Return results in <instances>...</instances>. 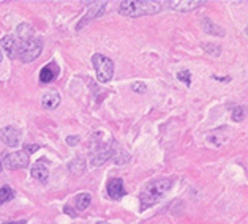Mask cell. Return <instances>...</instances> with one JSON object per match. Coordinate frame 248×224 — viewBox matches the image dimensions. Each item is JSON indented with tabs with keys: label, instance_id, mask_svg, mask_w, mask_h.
I'll use <instances>...</instances> for the list:
<instances>
[{
	"label": "cell",
	"instance_id": "1",
	"mask_svg": "<svg viewBox=\"0 0 248 224\" xmlns=\"http://www.w3.org/2000/svg\"><path fill=\"white\" fill-rule=\"evenodd\" d=\"M172 180L171 179H156L149 181L144 186V190L139 194V201H141V210H146L149 207H152L160 199L165 197L166 193L171 190Z\"/></svg>",
	"mask_w": 248,
	"mask_h": 224
},
{
	"label": "cell",
	"instance_id": "2",
	"mask_svg": "<svg viewBox=\"0 0 248 224\" xmlns=\"http://www.w3.org/2000/svg\"><path fill=\"white\" fill-rule=\"evenodd\" d=\"M161 10V2L156 0H126L119 5V13L126 17L156 15Z\"/></svg>",
	"mask_w": 248,
	"mask_h": 224
},
{
	"label": "cell",
	"instance_id": "3",
	"mask_svg": "<svg viewBox=\"0 0 248 224\" xmlns=\"http://www.w3.org/2000/svg\"><path fill=\"white\" fill-rule=\"evenodd\" d=\"M41 51H43V40L38 38V36H32L26 41H21L17 57L22 63H30L35 59H38Z\"/></svg>",
	"mask_w": 248,
	"mask_h": 224
},
{
	"label": "cell",
	"instance_id": "4",
	"mask_svg": "<svg viewBox=\"0 0 248 224\" xmlns=\"http://www.w3.org/2000/svg\"><path fill=\"white\" fill-rule=\"evenodd\" d=\"M92 63L96 73V79L100 82H109L114 76V62L101 54H95L92 57Z\"/></svg>",
	"mask_w": 248,
	"mask_h": 224
},
{
	"label": "cell",
	"instance_id": "5",
	"mask_svg": "<svg viewBox=\"0 0 248 224\" xmlns=\"http://www.w3.org/2000/svg\"><path fill=\"white\" fill-rule=\"evenodd\" d=\"M0 163L7 169H24L29 166V156L26 152H13L5 155Z\"/></svg>",
	"mask_w": 248,
	"mask_h": 224
},
{
	"label": "cell",
	"instance_id": "6",
	"mask_svg": "<svg viewBox=\"0 0 248 224\" xmlns=\"http://www.w3.org/2000/svg\"><path fill=\"white\" fill-rule=\"evenodd\" d=\"M33 179H37L41 183H46L49 180V163L46 160H38L35 164L32 166V171H30Z\"/></svg>",
	"mask_w": 248,
	"mask_h": 224
},
{
	"label": "cell",
	"instance_id": "7",
	"mask_svg": "<svg viewBox=\"0 0 248 224\" xmlns=\"http://www.w3.org/2000/svg\"><path fill=\"white\" fill-rule=\"evenodd\" d=\"M19 45H21V41L17 40L15 35H7V36H3V38L0 40V49H3L11 59L17 57Z\"/></svg>",
	"mask_w": 248,
	"mask_h": 224
},
{
	"label": "cell",
	"instance_id": "8",
	"mask_svg": "<svg viewBox=\"0 0 248 224\" xmlns=\"http://www.w3.org/2000/svg\"><path fill=\"white\" fill-rule=\"evenodd\" d=\"M0 139L7 145H10V147H16L21 142V133L15 126H3L0 130Z\"/></svg>",
	"mask_w": 248,
	"mask_h": 224
},
{
	"label": "cell",
	"instance_id": "9",
	"mask_svg": "<svg viewBox=\"0 0 248 224\" xmlns=\"http://www.w3.org/2000/svg\"><path fill=\"white\" fill-rule=\"evenodd\" d=\"M204 2L202 0H174V2H166V5L171 10H177V11H191L201 7Z\"/></svg>",
	"mask_w": 248,
	"mask_h": 224
},
{
	"label": "cell",
	"instance_id": "10",
	"mask_svg": "<svg viewBox=\"0 0 248 224\" xmlns=\"http://www.w3.org/2000/svg\"><path fill=\"white\" fill-rule=\"evenodd\" d=\"M108 194L112 199H122L125 196L124 180L122 179H112L108 181Z\"/></svg>",
	"mask_w": 248,
	"mask_h": 224
},
{
	"label": "cell",
	"instance_id": "11",
	"mask_svg": "<svg viewBox=\"0 0 248 224\" xmlns=\"http://www.w3.org/2000/svg\"><path fill=\"white\" fill-rule=\"evenodd\" d=\"M112 156V149L111 145L105 144L103 147L96 149V152H93V158H92V166H100L103 164L106 160H109Z\"/></svg>",
	"mask_w": 248,
	"mask_h": 224
},
{
	"label": "cell",
	"instance_id": "12",
	"mask_svg": "<svg viewBox=\"0 0 248 224\" xmlns=\"http://www.w3.org/2000/svg\"><path fill=\"white\" fill-rule=\"evenodd\" d=\"M60 101H62V98H60L59 92H56V90H49V92H46L43 95V98H41V106L47 109V111H52V109H56L60 105Z\"/></svg>",
	"mask_w": 248,
	"mask_h": 224
},
{
	"label": "cell",
	"instance_id": "13",
	"mask_svg": "<svg viewBox=\"0 0 248 224\" xmlns=\"http://www.w3.org/2000/svg\"><path fill=\"white\" fill-rule=\"evenodd\" d=\"M59 75V66L51 62L49 65H46L41 68L40 71V82H43V84H47V82H51L56 79V76Z\"/></svg>",
	"mask_w": 248,
	"mask_h": 224
},
{
	"label": "cell",
	"instance_id": "14",
	"mask_svg": "<svg viewBox=\"0 0 248 224\" xmlns=\"http://www.w3.org/2000/svg\"><path fill=\"white\" fill-rule=\"evenodd\" d=\"M105 7H106V3H105V2H101V3H96V5H93V7L89 10V13H87V15L84 16L82 19H81V22L78 24V29H81L82 26H86V24H87L89 21L95 19V17L101 16V15H103V11H105Z\"/></svg>",
	"mask_w": 248,
	"mask_h": 224
},
{
	"label": "cell",
	"instance_id": "15",
	"mask_svg": "<svg viewBox=\"0 0 248 224\" xmlns=\"http://www.w3.org/2000/svg\"><path fill=\"white\" fill-rule=\"evenodd\" d=\"M17 36L16 38L19 41H26L29 38H32L35 36V32H33V27L30 26V24H21V26H17Z\"/></svg>",
	"mask_w": 248,
	"mask_h": 224
},
{
	"label": "cell",
	"instance_id": "16",
	"mask_svg": "<svg viewBox=\"0 0 248 224\" xmlns=\"http://www.w3.org/2000/svg\"><path fill=\"white\" fill-rule=\"evenodd\" d=\"M90 202H92V196L89 193H81V194L76 196V209L78 210H86Z\"/></svg>",
	"mask_w": 248,
	"mask_h": 224
},
{
	"label": "cell",
	"instance_id": "17",
	"mask_svg": "<svg viewBox=\"0 0 248 224\" xmlns=\"http://www.w3.org/2000/svg\"><path fill=\"white\" fill-rule=\"evenodd\" d=\"M13 197H15V191L11 190L8 185H3L2 188H0V205L7 204Z\"/></svg>",
	"mask_w": 248,
	"mask_h": 224
},
{
	"label": "cell",
	"instance_id": "18",
	"mask_svg": "<svg viewBox=\"0 0 248 224\" xmlns=\"http://www.w3.org/2000/svg\"><path fill=\"white\" fill-rule=\"evenodd\" d=\"M202 27H204V30H205L207 33H214V35L221 36L218 32H217V30H221V29H220V27H215V26H214V22H212V21L209 19V17H205V19L202 21Z\"/></svg>",
	"mask_w": 248,
	"mask_h": 224
},
{
	"label": "cell",
	"instance_id": "19",
	"mask_svg": "<svg viewBox=\"0 0 248 224\" xmlns=\"http://www.w3.org/2000/svg\"><path fill=\"white\" fill-rule=\"evenodd\" d=\"M177 79H179V81H182L184 84H186V86H190V84H191V75H190V71H188V70L179 71V73H177Z\"/></svg>",
	"mask_w": 248,
	"mask_h": 224
},
{
	"label": "cell",
	"instance_id": "20",
	"mask_svg": "<svg viewBox=\"0 0 248 224\" xmlns=\"http://www.w3.org/2000/svg\"><path fill=\"white\" fill-rule=\"evenodd\" d=\"M242 119H244V107L234 106L232 107V120L234 122H242Z\"/></svg>",
	"mask_w": 248,
	"mask_h": 224
},
{
	"label": "cell",
	"instance_id": "21",
	"mask_svg": "<svg viewBox=\"0 0 248 224\" xmlns=\"http://www.w3.org/2000/svg\"><path fill=\"white\" fill-rule=\"evenodd\" d=\"M131 89H133V92L135 93H146V90H147V86L144 82H141V81H138V82H135L131 86Z\"/></svg>",
	"mask_w": 248,
	"mask_h": 224
},
{
	"label": "cell",
	"instance_id": "22",
	"mask_svg": "<svg viewBox=\"0 0 248 224\" xmlns=\"http://www.w3.org/2000/svg\"><path fill=\"white\" fill-rule=\"evenodd\" d=\"M204 47V49L205 51H207V52H212V54H214V56H220V47L218 46H209V45H204L202 46Z\"/></svg>",
	"mask_w": 248,
	"mask_h": 224
},
{
	"label": "cell",
	"instance_id": "23",
	"mask_svg": "<svg viewBox=\"0 0 248 224\" xmlns=\"http://www.w3.org/2000/svg\"><path fill=\"white\" fill-rule=\"evenodd\" d=\"M81 141V137L79 136H68L66 137V144L68 145H78Z\"/></svg>",
	"mask_w": 248,
	"mask_h": 224
},
{
	"label": "cell",
	"instance_id": "24",
	"mask_svg": "<svg viewBox=\"0 0 248 224\" xmlns=\"http://www.w3.org/2000/svg\"><path fill=\"white\" fill-rule=\"evenodd\" d=\"M65 213H68V215H71V216H76V211H75L73 209L70 210L68 205H66V207H65Z\"/></svg>",
	"mask_w": 248,
	"mask_h": 224
},
{
	"label": "cell",
	"instance_id": "25",
	"mask_svg": "<svg viewBox=\"0 0 248 224\" xmlns=\"http://www.w3.org/2000/svg\"><path fill=\"white\" fill-rule=\"evenodd\" d=\"M38 150V145H29L27 147V152H37Z\"/></svg>",
	"mask_w": 248,
	"mask_h": 224
},
{
	"label": "cell",
	"instance_id": "26",
	"mask_svg": "<svg viewBox=\"0 0 248 224\" xmlns=\"http://www.w3.org/2000/svg\"><path fill=\"white\" fill-rule=\"evenodd\" d=\"M2 57H3V54H2V49H0V62H2Z\"/></svg>",
	"mask_w": 248,
	"mask_h": 224
},
{
	"label": "cell",
	"instance_id": "27",
	"mask_svg": "<svg viewBox=\"0 0 248 224\" xmlns=\"http://www.w3.org/2000/svg\"><path fill=\"white\" fill-rule=\"evenodd\" d=\"M96 224H109V223H105V221H98Z\"/></svg>",
	"mask_w": 248,
	"mask_h": 224
},
{
	"label": "cell",
	"instance_id": "28",
	"mask_svg": "<svg viewBox=\"0 0 248 224\" xmlns=\"http://www.w3.org/2000/svg\"><path fill=\"white\" fill-rule=\"evenodd\" d=\"M0 172H2V163H0Z\"/></svg>",
	"mask_w": 248,
	"mask_h": 224
},
{
	"label": "cell",
	"instance_id": "29",
	"mask_svg": "<svg viewBox=\"0 0 248 224\" xmlns=\"http://www.w3.org/2000/svg\"><path fill=\"white\" fill-rule=\"evenodd\" d=\"M3 224H15V223H3Z\"/></svg>",
	"mask_w": 248,
	"mask_h": 224
}]
</instances>
